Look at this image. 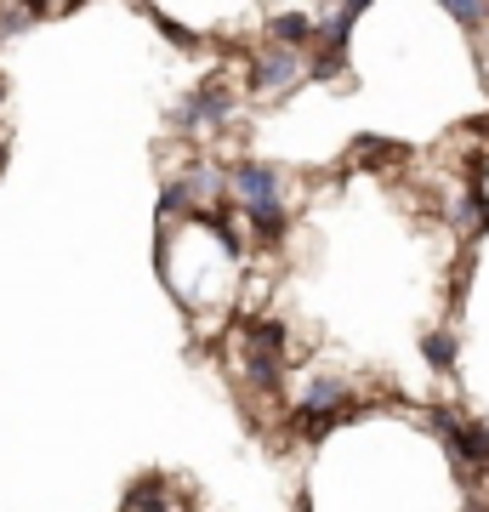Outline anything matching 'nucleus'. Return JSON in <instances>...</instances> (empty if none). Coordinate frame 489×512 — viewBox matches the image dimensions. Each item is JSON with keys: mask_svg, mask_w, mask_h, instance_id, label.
Here are the masks:
<instances>
[{"mask_svg": "<svg viewBox=\"0 0 489 512\" xmlns=\"http://www.w3.org/2000/svg\"><path fill=\"white\" fill-rule=\"evenodd\" d=\"M353 410H359V399H353V382H347V376H330V370H325V376H308V382H302L290 421H296V433L325 439L330 427L353 421Z\"/></svg>", "mask_w": 489, "mask_h": 512, "instance_id": "nucleus-1", "label": "nucleus"}, {"mask_svg": "<svg viewBox=\"0 0 489 512\" xmlns=\"http://www.w3.org/2000/svg\"><path fill=\"white\" fill-rule=\"evenodd\" d=\"M234 109H239L234 86H228V80H205L200 92L182 97L171 120H177V131H222L228 120H234Z\"/></svg>", "mask_w": 489, "mask_h": 512, "instance_id": "nucleus-2", "label": "nucleus"}, {"mask_svg": "<svg viewBox=\"0 0 489 512\" xmlns=\"http://www.w3.org/2000/svg\"><path fill=\"white\" fill-rule=\"evenodd\" d=\"M308 80V52L290 46H268L262 57H251V92L256 97H285Z\"/></svg>", "mask_w": 489, "mask_h": 512, "instance_id": "nucleus-3", "label": "nucleus"}, {"mask_svg": "<svg viewBox=\"0 0 489 512\" xmlns=\"http://www.w3.org/2000/svg\"><path fill=\"white\" fill-rule=\"evenodd\" d=\"M228 194H234L245 211H256V205H285V183H279V171L262 165V160L228 165Z\"/></svg>", "mask_w": 489, "mask_h": 512, "instance_id": "nucleus-4", "label": "nucleus"}, {"mask_svg": "<svg viewBox=\"0 0 489 512\" xmlns=\"http://www.w3.org/2000/svg\"><path fill=\"white\" fill-rule=\"evenodd\" d=\"M268 46H290V52L313 46V12H279V18H268Z\"/></svg>", "mask_w": 489, "mask_h": 512, "instance_id": "nucleus-5", "label": "nucleus"}, {"mask_svg": "<svg viewBox=\"0 0 489 512\" xmlns=\"http://www.w3.org/2000/svg\"><path fill=\"white\" fill-rule=\"evenodd\" d=\"M421 353H427V365L433 370H450L455 353H461V342H455L450 330H427V336H421Z\"/></svg>", "mask_w": 489, "mask_h": 512, "instance_id": "nucleus-6", "label": "nucleus"}, {"mask_svg": "<svg viewBox=\"0 0 489 512\" xmlns=\"http://www.w3.org/2000/svg\"><path fill=\"white\" fill-rule=\"evenodd\" d=\"M444 12H450L461 29H478V23H489V0H438Z\"/></svg>", "mask_w": 489, "mask_h": 512, "instance_id": "nucleus-7", "label": "nucleus"}, {"mask_svg": "<svg viewBox=\"0 0 489 512\" xmlns=\"http://www.w3.org/2000/svg\"><path fill=\"white\" fill-rule=\"evenodd\" d=\"M0 165H6V148H0Z\"/></svg>", "mask_w": 489, "mask_h": 512, "instance_id": "nucleus-8", "label": "nucleus"}]
</instances>
